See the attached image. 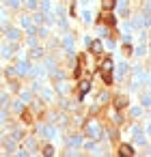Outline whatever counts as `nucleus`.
Wrapping results in <instances>:
<instances>
[{
  "mask_svg": "<svg viewBox=\"0 0 151 157\" xmlns=\"http://www.w3.org/2000/svg\"><path fill=\"white\" fill-rule=\"evenodd\" d=\"M84 67H86V58H84V54H80V56H78V67H76V71H74V78H80Z\"/></svg>",
  "mask_w": 151,
  "mask_h": 157,
  "instance_id": "7ed1b4c3",
  "label": "nucleus"
},
{
  "mask_svg": "<svg viewBox=\"0 0 151 157\" xmlns=\"http://www.w3.org/2000/svg\"><path fill=\"white\" fill-rule=\"evenodd\" d=\"M43 155H52V146H46L43 148Z\"/></svg>",
  "mask_w": 151,
  "mask_h": 157,
  "instance_id": "9d476101",
  "label": "nucleus"
},
{
  "mask_svg": "<svg viewBox=\"0 0 151 157\" xmlns=\"http://www.w3.org/2000/svg\"><path fill=\"white\" fill-rule=\"evenodd\" d=\"M22 118H24V123H33V114H30V110H24Z\"/></svg>",
  "mask_w": 151,
  "mask_h": 157,
  "instance_id": "1a4fd4ad",
  "label": "nucleus"
},
{
  "mask_svg": "<svg viewBox=\"0 0 151 157\" xmlns=\"http://www.w3.org/2000/svg\"><path fill=\"white\" fill-rule=\"evenodd\" d=\"M114 22H117V20H114V15H112L108 9H104V13H99V17H97V24H106V26H110V28L114 26Z\"/></svg>",
  "mask_w": 151,
  "mask_h": 157,
  "instance_id": "f03ea898",
  "label": "nucleus"
},
{
  "mask_svg": "<svg viewBox=\"0 0 151 157\" xmlns=\"http://www.w3.org/2000/svg\"><path fill=\"white\" fill-rule=\"evenodd\" d=\"M114 5H117V0H101V7H104V9H108V11H112V9H114Z\"/></svg>",
  "mask_w": 151,
  "mask_h": 157,
  "instance_id": "423d86ee",
  "label": "nucleus"
},
{
  "mask_svg": "<svg viewBox=\"0 0 151 157\" xmlns=\"http://www.w3.org/2000/svg\"><path fill=\"white\" fill-rule=\"evenodd\" d=\"M119 153H121L123 157H132V155H134V148H132L129 144H121V146H119Z\"/></svg>",
  "mask_w": 151,
  "mask_h": 157,
  "instance_id": "20e7f679",
  "label": "nucleus"
},
{
  "mask_svg": "<svg viewBox=\"0 0 151 157\" xmlns=\"http://www.w3.org/2000/svg\"><path fill=\"white\" fill-rule=\"evenodd\" d=\"M99 73L104 78V84H112V60L110 58H104V63L99 65Z\"/></svg>",
  "mask_w": 151,
  "mask_h": 157,
  "instance_id": "f257e3e1",
  "label": "nucleus"
},
{
  "mask_svg": "<svg viewBox=\"0 0 151 157\" xmlns=\"http://www.w3.org/2000/svg\"><path fill=\"white\" fill-rule=\"evenodd\" d=\"M89 88H91V82H89V80H84V82L80 84V95H84V93H89Z\"/></svg>",
  "mask_w": 151,
  "mask_h": 157,
  "instance_id": "6e6552de",
  "label": "nucleus"
},
{
  "mask_svg": "<svg viewBox=\"0 0 151 157\" xmlns=\"http://www.w3.org/2000/svg\"><path fill=\"white\" fill-rule=\"evenodd\" d=\"M125 105H127V97H123V95L121 97H114V108L117 110H123Z\"/></svg>",
  "mask_w": 151,
  "mask_h": 157,
  "instance_id": "39448f33",
  "label": "nucleus"
},
{
  "mask_svg": "<svg viewBox=\"0 0 151 157\" xmlns=\"http://www.w3.org/2000/svg\"><path fill=\"white\" fill-rule=\"evenodd\" d=\"M91 52H93V54H99V52H101V41H93V43H91Z\"/></svg>",
  "mask_w": 151,
  "mask_h": 157,
  "instance_id": "0eeeda50",
  "label": "nucleus"
}]
</instances>
